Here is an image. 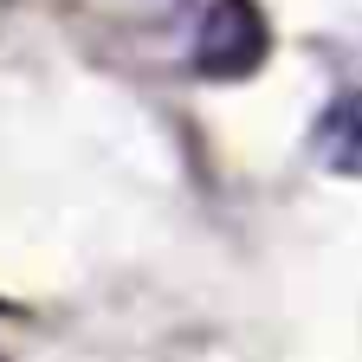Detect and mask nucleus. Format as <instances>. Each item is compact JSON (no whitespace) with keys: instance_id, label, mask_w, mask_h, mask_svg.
<instances>
[{"instance_id":"1","label":"nucleus","mask_w":362,"mask_h":362,"mask_svg":"<svg viewBox=\"0 0 362 362\" xmlns=\"http://www.w3.org/2000/svg\"><path fill=\"white\" fill-rule=\"evenodd\" d=\"M272 52V26L259 13V0H207L201 20H194V45H188V59L201 78L214 84H240L265 65Z\"/></svg>"},{"instance_id":"2","label":"nucleus","mask_w":362,"mask_h":362,"mask_svg":"<svg viewBox=\"0 0 362 362\" xmlns=\"http://www.w3.org/2000/svg\"><path fill=\"white\" fill-rule=\"evenodd\" d=\"M317 162L330 175H362V90H343V98L317 117Z\"/></svg>"}]
</instances>
